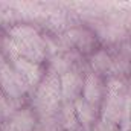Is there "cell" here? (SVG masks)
Instances as JSON below:
<instances>
[{
  "mask_svg": "<svg viewBox=\"0 0 131 131\" xmlns=\"http://www.w3.org/2000/svg\"><path fill=\"white\" fill-rule=\"evenodd\" d=\"M28 87L29 85L12 70V67H9L8 64L0 67V89H3V92L9 98H20L21 95H25Z\"/></svg>",
  "mask_w": 131,
  "mask_h": 131,
  "instance_id": "obj_2",
  "label": "cell"
},
{
  "mask_svg": "<svg viewBox=\"0 0 131 131\" xmlns=\"http://www.w3.org/2000/svg\"><path fill=\"white\" fill-rule=\"evenodd\" d=\"M9 124L15 131H32V128L35 127V119L29 110H20L14 114Z\"/></svg>",
  "mask_w": 131,
  "mask_h": 131,
  "instance_id": "obj_7",
  "label": "cell"
},
{
  "mask_svg": "<svg viewBox=\"0 0 131 131\" xmlns=\"http://www.w3.org/2000/svg\"><path fill=\"white\" fill-rule=\"evenodd\" d=\"M5 64V60H3V55H0V67Z\"/></svg>",
  "mask_w": 131,
  "mask_h": 131,
  "instance_id": "obj_12",
  "label": "cell"
},
{
  "mask_svg": "<svg viewBox=\"0 0 131 131\" xmlns=\"http://www.w3.org/2000/svg\"><path fill=\"white\" fill-rule=\"evenodd\" d=\"M92 67L95 69V72H108L110 69H113V61L110 58V55L107 52H98L96 55H93L92 58Z\"/></svg>",
  "mask_w": 131,
  "mask_h": 131,
  "instance_id": "obj_9",
  "label": "cell"
},
{
  "mask_svg": "<svg viewBox=\"0 0 131 131\" xmlns=\"http://www.w3.org/2000/svg\"><path fill=\"white\" fill-rule=\"evenodd\" d=\"M76 114H75V110H73V105H67L64 107V111H63V127L67 130H75L76 128Z\"/></svg>",
  "mask_w": 131,
  "mask_h": 131,
  "instance_id": "obj_10",
  "label": "cell"
},
{
  "mask_svg": "<svg viewBox=\"0 0 131 131\" xmlns=\"http://www.w3.org/2000/svg\"><path fill=\"white\" fill-rule=\"evenodd\" d=\"M12 70L31 87L40 82L41 79V70H40V66L31 63L25 58H15L14 60V67Z\"/></svg>",
  "mask_w": 131,
  "mask_h": 131,
  "instance_id": "obj_3",
  "label": "cell"
},
{
  "mask_svg": "<svg viewBox=\"0 0 131 131\" xmlns=\"http://www.w3.org/2000/svg\"><path fill=\"white\" fill-rule=\"evenodd\" d=\"M81 87L79 76L73 72H66L60 78V90H61V98L64 99H75L78 95V90Z\"/></svg>",
  "mask_w": 131,
  "mask_h": 131,
  "instance_id": "obj_4",
  "label": "cell"
},
{
  "mask_svg": "<svg viewBox=\"0 0 131 131\" xmlns=\"http://www.w3.org/2000/svg\"><path fill=\"white\" fill-rule=\"evenodd\" d=\"M11 111V105L6 102V99L0 95V121H3Z\"/></svg>",
  "mask_w": 131,
  "mask_h": 131,
  "instance_id": "obj_11",
  "label": "cell"
},
{
  "mask_svg": "<svg viewBox=\"0 0 131 131\" xmlns=\"http://www.w3.org/2000/svg\"><path fill=\"white\" fill-rule=\"evenodd\" d=\"M101 92H102V85H101V79L95 73L89 75L85 78L84 87H82V93H84V101H87L90 105L98 104L101 101Z\"/></svg>",
  "mask_w": 131,
  "mask_h": 131,
  "instance_id": "obj_5",
  "label": "cell"
},
{
  "mask_svg": "<svg viewBox=\"0 0 131 131\" xmlns=\"http://www.w3.org/2000/svg\"><path fill=\"white\" fill-rule=\"evenodd\" d=\"M73 110H75V114H76V121L81 122L84 127H89L92 124V121L95 119L93 107L82 98H78L73 102Z\"/></svg>",
  "mask_w": 131,
  "mask_h": 131,
  "instance_id": "obj_6",
  "label": "cell"
},
{
  "mask_svg": "<svg viewBox=\"0 0 131 131\" xmlns=\"http://www.w3.org/2000/svg\"><path fill=\"white\" fill-rule=\"evenodd\" d=\"M9 35H11V38L15 40V41H28V40L34 38V37L38 35V34H37V31L34 29L32 26L18 25V26H14V28L11 29Z\"/></svg>",
  "mask_w": 131,
  "mask_h": 131,
  "instance_id": "obj_8",
  "label": "cell"
},
{
  "mask_svg": "<svg viewBox=\"0 0 131 131\" xmlns=\"http://www.w3.org/2000/svg\"><path fill=\"white\" fill-rule=\"evenodd\" d=\"M61 99V90H60V79L57 73L49 72L47 76L40 82V89L37 92V107L40 111L50 114L57 110Z\"/></svg>",
  "mask_w": 131,
  "mask_h": 131,
  "instance_id": "obj_1",
  "label": "cell"
}]
</instances>
